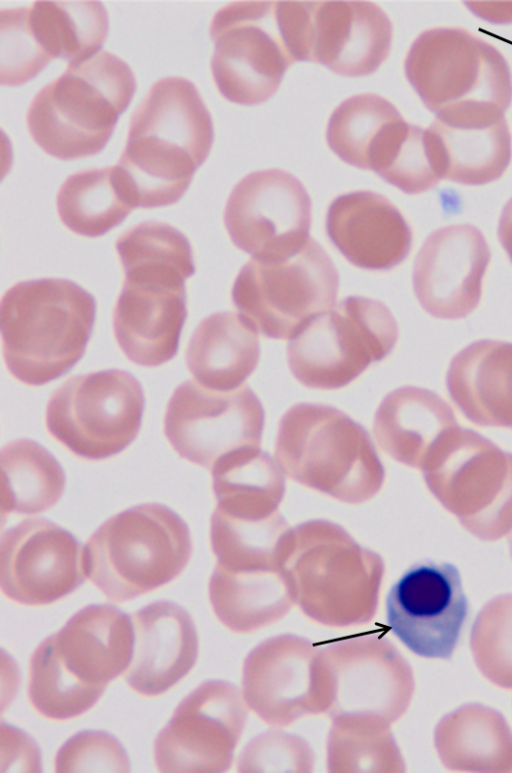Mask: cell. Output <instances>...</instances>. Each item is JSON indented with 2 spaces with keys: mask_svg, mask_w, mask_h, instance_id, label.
I'll return each instance as SVG.
<instances>
[{
  "mask_svg": "<svg viewBox=\"0 0 512 773\" xmlns=\"http://www.w3.org/2000/svg\"><path fill=\"white\" fill-rule=\"evenodd\" d=\"M191 552L184 520L165 505L145 503L114 515L90 536L84 570L109 600L125 602L176 578Z\"/></svg>",
  "mask_w": 512,
  "mask_h": 773,
  "instance_id": "obj_5",
  "label": "cell"
},
{
  "mask_svg": "<svg viewBox=\"0 0 512 773\" xmlns=\"http://www.w3.org/2000/svg\"><path fill=\"white\" fill-rule=\"evenodd\" d=\"M209 599L217 618L236 632L277 620L294 602L284 570L231 571L217 564Z\"/></svg>",
  "mask_w": 512,
  "mask_h": 773,
  "instance_id": "obj_26",
  "label": "cell"
},
{
  "mask_svg": "<svg viewBox=\"0 0 512 773\" xmlns=\"http://www.w3.org/2000/svg\"><path fill=\"white\" fill-rule=\"evenodd\" d=\"M443 765L454 771L511 772L512 731L498 711L467 704L445 715L434 735Z\"/></svg>",
  "mask_w": 512,
  "mask_h": 773,
  "instance_id": "obj_25",
  "label": "cell"
},
{
  "mask_svg": "<svg viewBox=\"0 0 512 773\" xmlns=\"http://www.w3.org/2000/svg\"><path fill=\"white\" fill-rule=\"evenodd\" d=\"M108 26L99 1H36L1 10V84H23L55 58L73 62L98 52Z\"/></svg>",
  "mask_w": 512,
  "mask_h": 773,
  "instance_id": "obj_10",
  "label": "cell"
},
{
  "mask_svg": "<svg viewBox=\"0 0 512 773\" xmlns=\"http://www.w3.org/2000/svg\"><path fill=\"white\" fill-rule=\"evenodd\" d=\"M113 312L117 343L133 363L159 366L178 350L185 322L184 281L191 274L173 264L131 262Z\"/></svg>",
  "mask_w": 512,
  "mask_h": 773,
  "instance_id": "obj_12",
  "label": "cell"
},
{
  "mask_svg": "<svg viewBox=\"0 0 512 773\" xmlns=\"http://www.w3.org/2000/svg\"><path fill=\"white\" fill-rule=\"evenodd\" d=\"M95 299L59 278L19 282L0 304L3 356L10 374L27 385L48 383L83 356L95 318Z\"/></svg>",
  "mask_w": 512,
  "mask_h": 773,
  "instance_id": "obj_3",
  "label": "cell"
},
{
  "mask_svg": "<svg viewBox=\"0 0 512 773\" xmlns=\"http://www.w3.org/2000/svg\"><path fill=\"white\" fill-rule=\"evenodd\" d=\"M392 24L367 1H311L308 61L349 77L374 73L388 56Z\"/></svg>",
  "mask_w": 512,
  "mask_h": 773,
  "instance_id": "obj_19",
  "label": "cell"
},
{
  "mask_svg": "<svg viewBox=\"0 0 512 773\" xmlns=\"http://www.w3.org/2000/svg\"><path fill=\"white\" fill-rule=\"evenodd\" d=\"M135 89L128 64L107 51L70 62L32 100L27 112L29 133L57 159L95 155L108 142Z\"/></svg>",
  "mask_w": 512,
  "mask_h": 773,
  "instance_id": "obj_4",
  "label": "cell"
},
{
  "mask_svg": "<svg viewBox=\"0 0 512 773\" xmlns=\"http://www.w3.org/2000/svg\"><path fill=\"white\" fill-rule=\"evenodd\" d=\"M491 258L479 229L461 224L432 232L414 260L412 284L421 307L431 316L457 320L478 306Z\"/></svg>",
  "mask_w": 512,
  "mask_h": 773,
  "instance_id": "obj_18",
  "label": "cell"
},
{
  "mask_svg": "<svg viewBox=\"0 0 512 773\" xmlns=\"http://www.w3.org/2000/svg\"><path fill=\"white\" fill-rule=\"evenodd\" d=\"M83 552L64 528L43 518L25 519L2 535L1 590L19 604L53 603L84 582Z\"/></svg>",
  "mask_w": 512,
  "mask_h": 773,
  "instance_id": "obj_17",
  "label": "cell"
},
{
  "mask_svg": "<svg viewBox=\"0 0 512 773\" xmlns=\"http://www.w3.org/2000/svg\"><path fill=\"white\" fill-rule=\"evenodd\" d=\"M470 647L483 676L512 690V595L499 596L481 609L471 630Z\"/></svg>",
  "mask_w": 512,
  "mask_h": 773,
  "instance_id": "obj_31",
  "label": "cell"
},
{
  "mask_svg": "<svg viewBox=\"0 0 512 773\" xmlns=\"http://www.w3.org/2000/svg\"><path fill=\"white\" fill-rule=\"evenodd\" d=\"M384 660H342L340 666L325 651L319 652V672L325 712L338 717H365L387 724L407 709L414 690L411 668L397 653Z\"/></svg>",
  "mask_w": 512,
  "mask_h": 773,
  "instance_id": "obj_22",
  "label": "cell"
},
{
  "mask_svg": "<svg viewBox=\"0 0 512 773\" xmlns=\"http://www.w3.org/2000/svg\"><path fill=\"white\" fill-rule=\"evenodd\" d=\"M311 199L303 184L281 169L255 171L231 191L224 224L233 244L261 260L297 253L309 240Z\"/></svg>",
  "mask_w": 512,
  "mask_h": 773,
  "instance_id": "obj_11",
  "label": "cell"
},
{
  "mask_svg": "<svg viewBox=\"0 0 512 773\" xmlns=\"http://www.w3.org/2000/svg\"><path fill=\"white\" fill-rule=\"evenodd\" d=\"M468 614L458 569L424 560L411 565L392 585L386 619L395 636L413 653L450 659Z\"/></svg>",
  "mask_w": 512,
  "mask_h": 773,
  "instance_id": "obj_16",
  "label": "cell"
},
{
  "mask_svg": "<svg viewBox=\"0 0 512 773\" xmlns=\"http://www.w3.org/2000/svg\"><path fill=\"white\" fill-rule=\"evenodd\" d=\"M215 49L211 71L227 100L257 105L278 89L295 62L283 35L277 2H233L218 10L210 25Z\"/></svg>",
  "mask_w": 512,
  "mask_h": 773,
  "instance_id": "obj_9",
  "label": "cell"
},
{
  "mask_svg": "<svg viewBox=\"0 0 512 773\" xmlns=\"http://www.w3.org/2000/svg\"><path fill=\"white\" fill-rule=\"evenodd\" d=\"M246 710L231 684L210 680L176 707L154 741L160 772H223L231 764Z\"/></svg>",
  "mask_w": 512,
  "mask_h": 773,
  "instance_id": "obj_15",
  "label": "cell"
},
{
  "mask_svg": "<svg viewBox=\"0 0 512 773\" xmlns=\"http://www.w3.org/2000/svg\"><path fill=\"white\" fill-rule=\"evenodd\" d=\"M313 406H314L316 422L319 428L313 427V424L306 411L305 403L297 404V407L300 413L302 414L303 418L305 419V421L307 422L310 428L308 430L304 428L301 429L300 437H297V436L291 437L296 440H299L300 442L299 445L295 443H292L291 445H289V444L278 443V442L277 444L300 447V449L298 448L291 449L293 455L300 454L299 461H295L284 467L287 468L300 461L302 465L308 462V469H310V472L303 479L301 483L305 482V480L312 473V471L317 470L316 475L314 476L309 486L315 489H319L335 497L336 484H335L334 478H338L339 485L348 486V483L352 482V477H356V472H354L353 469L356 468V465L361 467L360 461H356V458L361 459L360 454H363V453L362 452L357 453L356 448L370 445L371 442L369 440L359 445L356 444V441H359L367 437L368 435L366 434L363 437L348 444V442L354 440L355 438H357L358 436L366 432L365 430H362L363 428H361L352 437H348L347 433L345 434L344 437H341L340 434L343 432L344 429H341V430L331 429L330 424H331L333 412L335 409L333 407H330V410H329L328 424H327L328 428L323 429L322 420H321V404H313ZM281 454H291V453H278L277 455H281ZM284 456H290V455H284ZM279 457H283V456H279ZM308 469H306L303 473H301L296 478V480L298 481V479ZM340 490H341V487H340ZM343 491H344V501H345L346 494H345L344 487H343ZM341 500H342V491H341Z\"/></svg>",
  "mask_w": 512,
  "mask_h": 773,
  "instance_id": "obj_29",
  "label": "cell"
},
{
  "mask_svg": "<svg viewBox=\"0 0 512 773\" xmlns=\"http://www.w3.org/2000/svg\"><path fill=\"white\" fill-rule=\"evenodd\" d=\"M56 206L62 223L86 237L107 233L135 208L129 185L117 165L70 175L58 191Z\"/></svg>",
  "mask_w": 512,
  "mask_h": 773,
  "instance_id": "obj_27",
  "label": "cell"
},
{
  "mask_svg": "<svg viewBox=\"0 0 512 773\" xmlns=\"http://www.w3.org/2000/svg\"><path fill=\"white\" fill-rule=\"evenodd\" d=\"M264 412L246 385L230 391L187 380L173 392L164 417V433L182 458L211 468L223 456L259 442Z\"/></svg>",
  "mask_w": 512,
  "mask_h": 773,
  "instance_id": "obj_13",
  "label": "cell"
},
{
  "mask_svg": "<svg viewBox=\"0 0 512 773\" xmlns=\"http://www.w3.org/2000/svg\"><path fill=\"white\" fill-rule=\"evenodd\" d=\"M399 118L395 106L382 96L373 93L354 95L331 114L327 143L344 162L367 169L374 143L386 127Z\"/></svg>",
  "mask_w": 512,
  "mask_h": 773,
  "instance_id": "obj_30",
  "label": "cell"
},
{
  "mask_svg": "<svg viewBox=\"0 0 512 773\" xmlns=\"http://www.w3.org/2000/svg\"><path fill=\"white\" fill-rule=\"evenodd\" d=\"M325 226L331 243L362 269H392L411 250L408 223L387 198L372 191L336 197L328 207Z\"/></svg>",
  "mask_w": 512,
  "mask_h": 773,
  "instance_id": "obj_21",
  "label": "cell"
},
{
  "mask_svg": "<svg viewBox=\"0 0 512 773\" xmlns=\"http://www.w3.org/2000/svg\"><path fill=\"white\" fill-rule=\"evenodd\" d=\"M247 658L243 670L245 698L262 719L287 725L306 713L324 712L319 684V651L310 644L301 652H271L266 641Z\"/></svg>",
  "mask_w": 512,
  "mask_h": 773,
  "instance_id": "obj_23",
  "label": "cell"
},
{
  "mask_svg": "<svg viewBox=\"0 0 512 773\" xmlns=\"http://www.w3.org/2000/svg\"><path fill=\"white\" fill-rule=\"evenodd\" d=\"M56 772H129L130 762L122 744L104 731H81L57 751Z\"/></svg>",
  "mask_w": 512,
  "mask_h": 773,
  "instance_id": "obj_32",
  "label": "cell"
},
{
  "mask_svg": "<svg viewBox=\"0 0 512 773\" xmlns=\"http://www.w3.org/2000/svg\"><path fill=\"white\" fill-rule=\"evenodd\" d=\"M398 333L397 322L383 302L348 296L290 339L288 365L309 388L338 389L389 355Z\"/></svg>",
  "mask_w": 512,
  "mask_h": 773,
  "instance_id": "obj_6",
  "label": "cell"
},
{
  "mask_svg": "<svg viewBox=\"0 0 512 773\" xmlns=\"http://www.w3.org/2000/svg\"><path fill=\"white\" fill-rule=\"evenodd\" d=\"M131 615L110 604L76 612L34 650L29 663L28 698L51 720H68L88 711L108 683L131 661Z\"/></svg>",
  "mask_w": 512,
  "mask_h": 773,
  "instance_id": "obj_2",
  "label": "cell"
},
{
  "mask_svg": "<svg viewBox=\"0 0 512 773\" xmlns=\"http://www.w3.org/2000/svg\"><path fill=\"white\" fill-rule=\"evenodd\" d=\"M290 539V537H289ZM368 551L359 547L345 532L340 541L301 542L300 555L290 547L289 540L283 568L294 601L315 620L335 626L363 623L370 620L377 605L382 573L364 572L356 561Z\"/></svg>",
  "mask_w": 512,
  "mask_h": 773,
  "instance_id": "obj_14",
  "label": "cell"
},
{
  "mask_svg": "<svg viewBox=\"0 0 512 773\" xmlns=\"http://www.w3.org/2000/svg\"><path fill=\"white\" fill-rule=\"evenodd\" d=\"M1 514H35L54 506L62 496L65 474L54 456L29 439L6 444L0 453Z\"/></svg>",
  "mask_w": 512,
  "mask_h": 773,
  "instance_id": "obj_28",
  "label": "cell"
},
{
  "mask_svg": "<svg viewBox=\"0 0 512 773\" xmlns=\"http://www.w3.org/2000/svg\"><path fill=\"white\" fill-rule=\"evenodd\" d=\"M144 409L139 381L109 369L68 378L46 408L49 433L77 456L100 460L124 450L137 436Z\"/></svg>",
  "mask_w": 512,
  "mask_h": 773,
  "instance_id": "obj_8",
  "label": "cell"
},
{
  "mask_svg": "<svg viewBox=\"0 0 512 773\" xmlns=\"http://www.w3.org/2000/svg\"><path fill=\"white\" fill-rule=\"evenodd\" d=\"M498 237L512 262V200L504 208L499 223Z\"/></svg>",
  "mask_w": 512,
  "mask_h": 773,
  "instance_id": "obj_33",
  "label": "cell"
},
{
  "mask_svg": "<svg viewBox=\"0 0 512 773\" xmlns=\"http://www.w3.org/2000/svg\"><path fill=\"white\" fill-rule=\"evenodd\" d=\"M131 619L134 647L124 680L140 695L158 696L194 666L198 656L195 625L183 607L165 600L143 607Z\"/></svg>",
  "mask_w": 512,
  "mask_h": 773,
  "instance_id": "obj_20",
  "label": "cell"
},
{
  "mask_svg": "<svg viewBox=\"0 0 512 773\" xmlns=\"http://www.w3.org/2000/svg\"><path fill=\"white\" fill-rule=\"evenodd\" d=\"M213 138L211 115L194 83L174 76L154 83L131 117L117 164L135 207L177 202L207 158Z\"/></svg>",
  "mask_w": 512,
  "mask_h": 773,
  "instance_id": "obj_1",
  "label": "cell"
},
{
  "mask_svg": "<svg viewBox=\"0 0 512 773\" xmlns=\"http://www.w3.org/2000/svg\"><path fill=\"white\" fill-rule=\"evenodd\" d=\"M260 356L256 327L243 315L224 311L204 318L186 350L188 370L202 386L236 389L255 370Z\"/></svg>",
  "mask_w": 512,
  "mask_h": 773,
  "instance_id": "obj_24",
  "label": "cell"
},
{
  "mask_svg": "<svg viewBox=\"0 0 512 773\" xmlns=\"http://www.w3.org/2000/svg\"><path fill=\"white\" fill-rule=\"evenodd\" d=\"M339 276L313 238L279 260L251 258L236 276L234 306L264 336L291 339L312 318L336 304Z\"/></svg>",
  "mask_w": 512,
  "mask_h": 773,
  "instance_id": "obj_7",
  "label": "cell"
}]
</instances>
